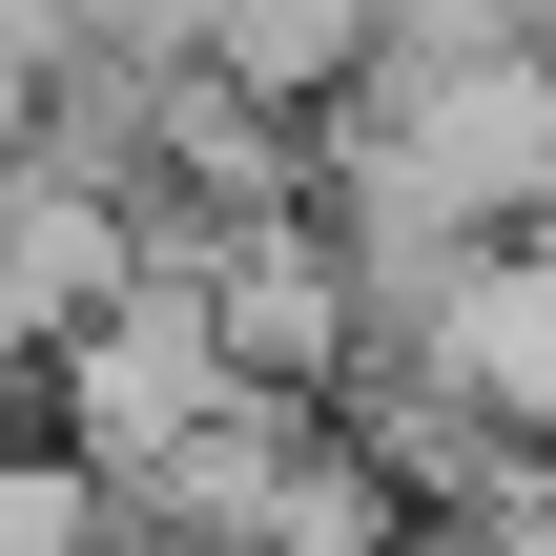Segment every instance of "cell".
<instances>
[{"label":"cell","instance_id":"1","mask_svg":"<svg viewBox=\"0 0 556 556\" xmlns=\"http://www.w3.org/2000/svg\"><path fill=\"white\" fill-rule=\"evenodd\" d=\"M124 268H144L124 186H83V165H41V144H0V371H41Z\"/></svg>","mask_w":556,"mask_h":556}]
</instances>
